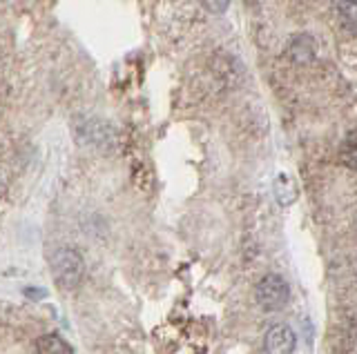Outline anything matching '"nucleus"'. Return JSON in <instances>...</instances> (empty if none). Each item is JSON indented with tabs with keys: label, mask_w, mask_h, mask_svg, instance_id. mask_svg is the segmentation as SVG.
Masks as SVG:
<instances>
[{
	"label": "nucleus",
	"mask_w": 357,
	"mask_h": 354,
	"mask_svg": "<svg viewBox=\"0 0 357 354\" xmlns=\"http://www.w3.org/2000/svg\"><path fill=\"white\" fill-rule=\"evenodd\" d=\"M51 274H54V281L63 289H74L81 283L83 274H85V263H83L78 252L60 248L51 256Z\"/></svg>",
	"instance_id": "nucleus-1"
},
{
	"label": "nucleus",
	"mask_w": 357,
	"mask_h": 354,
	"mask_svg": "<svg viewBox=\"0 0 357 354\" xmlns=\"http://www.w3.org/2000/svg\"><path fill=\"white\" fill-rule=\"evenodd\" d=\"M257 303L266 310V312H277L290 298V287L279 274H268L264 276L255 287Z\"/></svg>",
	"instance_id": "nucleus-2"
},
{
	"label": "nucleus",
	"mask_w": 357,
	"mask_h": 354,
	"mask_svg": "<svg viewBox=\"0 0 357 354\" xmlns=\"http://www.w3.org/2000/svg\"><path fill=\"white\" fill-rule=\"evenodd\" d=\"M264 350L268 354H290L295 350V332L288 326H275L266 332Z\"/></svg>",
	"instance_id": "nucleus-3"
},
{
	"label": "nucleus",
	"mask_w": 357,
	"mask_h": 354,
	"mask_svg": "<svg viewBox=\"0 0 357 354\" xmlns=\"http://www.w3.org/2000/svg\"><path fill=\"white\" fill-rule=\"evenodd\" d=\"M36 350L43 352V354H72L74 348L67 346L58 335H45L36 341Z\"/></svg>",
	"instance_id": "nucleus-4"
},
{
	"label": "nucleus",
	"mask_w": 357,
	"mask_h": 354,
	"mask_svg": "<svg viewBox=\"0 0 357 354\" xmlns=\"http://www.w3.org/2000/svg\"><path fill=\"white\" fill-rule=\"evenodd\" d=\"M338 18L344 29H349L351 34H357V3L355 0H342L338 5Z\"/></svg>",
	"instance_id": "nucleus-5"
},
{
	"label": "nucleus",
	"mask_w": 357,
	"mask_h": 354,
	"mask_svg": "<svg viewBox=\"0 0 357 354\" xmlns=\"http://www.w3.org/2000/svg\"><path fill=\"white\" fill-rule=\"evenodd\" d=\"M340 160L349 167V169H357V132H351L349 136L342 141L340 147Z\"/></svg>",
	"instance_id": "nucleus-6"
},
{
	"label": "nucleus",
	"mask_w": 357,
	"mask_h": 354,
	"mask_svg": "<svg viewBox=\"0 0 357 354\" xmlns=\"http://www.w3.org/2000/svg\"><path fill=\"white\" fill-rule=\"evenodd\" d=\"M210 14H224L228 5H230V0H199Z\"/></svg>",
	"instance_id": "nucleus-7"
},
{
	"label": "nucleus",
	"mask_w": 357,
	"mask_h": 354,
	"mask_svg": "<svg viewBox=\"0 0 357 354\" xmlns=\"http://www.w3.org/2000/svg\"><path fill=\"white\" fill-rule=\"evenodd\" d=\"M349 348L353 350V352H357V321L351 326V330H349Z\"/></svg>",
	"instance_id": "nucleus-8"
}]
</instances>
